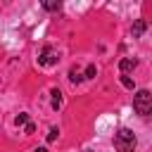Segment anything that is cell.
Masks as SVG:
<instances>
[{"label":"cell","mask_w":152,"mask_h":152,"mask_svg":"<svg viewBox=\"0 0 152 152\" xmlns=\"http://www.w3.org/2000/svg\"><path fill=\"white\" fill-rule=\"evenodd\" d=\"M57 133H59L57 128H50V133H48V140H50V142H52V140H57Z\"/></svg>","instance_id":"obj_12"},{"label":"cell","mask_w":152,"mask_h":152,"mask_svg":"<svg viewBox=\"0 0 152 152\" xmlns=\"http://www.w3.org/2000/svg\"><path fill=\"white\" fill-rule=\"evenodd\" d=\"M28 124H31V121H28V116H26V114H19V116H17V126H24V128H26Z\"/></svg>","instance_id":"obj_8"},{"label":"cell","mask_w":152,"mask_h":152,"mask_svg":"<svg viewBox=\"0 0 152 152\" xmlns=\"http://www.w3.org/2000/svg\"><path fill=\"white\" fill-rule=\"evenodd\" d=\"M93 76H95V66L88 64V66H86V78H93Z\"/></svg>","instance_id":"obj_10"},{"label":"cell","mask_w":152,"mask_h":152,"mask_svg":"<svg viewBox=\"0 0 152 152\" xmlns=\"http://www.w3.org/2000/svg\"><path fill=\"white\" fill-rule=\"evenodd\" d=\"M145 28H147V24H145L142 19H135V21H133V26H131V33H133V38H140V36L145 33Z\"/></svg>","instance_id":"obj_5"},{"label":"cell","mask_w":152,"mask_h":152,"mask_svg":"<svg viewBox=\"0 0 152 152\" xmlns=\"http://www.w3.org/2000/svg\"><path fill=\"white\" fill-rule=\"evenodd\" d=\"M69 78H71V83H78V81H81V74H78L76 69H71V74H69Z\"/></svg>","instance_id":"obj_9"},{"label":"cell","mask_w":152,"mask_h":152,"mask_svg":"<svg viewBox=\"0 0 152 152\" xmlns=\"http://www.w3.org/2000/svg\"><path fill=\"white\" fill-rule=\"evenodd\" d=\"M59 107H62V93L55 88L52 90V109H59Z\"/></svg>","instance_id":"obj_6"},{"label":"cell","mask_w":152,"mask_h":152,"mask_svg":"<svg viewBox=\"0 0 152 152\" xmlns=\"http://www.w3.org/2000/svg\"><path fill=\"white\" fill-rule=\"evenodd\" d=\"M135 64H138V62H135L133 57H124V59L119 62V71H121V74L126 76L128 71H133V69H135Z\"/></svg>","instance_id":"obj_4"},{"label":"cell","mask_w":152,"mask_h":152,"mask_svg":"<svg viewBox=\"0 0 152 152\" xmlns=\"http://www.w3.org/2000/svg\"><path fill=\"white\" fill-rule=\"evenodd\" d=\"M133 109L140 116H150L152 114V93L150 90H138L133 95Z\"/></svg>","instance_id":"obj_2"},{"label":"cell","mask_w":152,"mask_h":152,"mask_svg":"<svg viewBox=\"0 0 152 152\" xmlns=\"http://www.w3.org/2000/svg\"><path fill=\"white\" fill-rule=\"evenodd\" d=\"M57 59H59V55H57V50L55 48H43V52H40V57H38V62L43 64V66H52V64H57Z\"/></svg>","instance_id":"obj_3"},{"label":"cell","mask_w":152,"mask_h":152,"mask_svg":"<svg viewBox=\"0 0 152 152\" xmlns=\"http://www.w3.org/2000/svg\"><path fill=\"white\" fill-rule=\"evenodd\" d=\"M121 83H124L126 88H133V81H131V76H121Z\"/></svg>","instance_id":"obj_11"},{"label":"cell","mask_w":152,"mask_h":152,"mask_svg":"<svg viewBox=\"0 0 152 152\" xmlns=\"http://www.w3.org/2000/svg\"><path fill=\"white\" fill-rule=\"evenodd\" d=\"M36 152H48V150H45V147H38V150H36Z\"/></svg>","instance_id":"obj_13"},{"label":"cell","mask_w":152,"mask_h":152,"mask_svg":"<svg viewBox=\"0 0 152 152\" xmlns=\"http://www.w3.org/2000/svg\"><path fill=\"white\" fill-rule=\"evenodd\" d=\"M43 7H45L48 12H57V10H59V2H52V0H48V2H43Z\"/></svg>","instance_id":"obj_7"},{"label":"cell","mask_w":152,"mask_h":152,"mask_svg":"<svg viewBox=\"0 0 152 152\" xmlns=\"http://www.w3.org/2000/svg\"><path fill=\"white\" fill-rule=\"evenodd\" d=\"M135 145H138V140H135V135H133L131 128H119L114 133V147H116V152H133Z\"/></svg>","instance_id":"obj_1"}]
</instances>
